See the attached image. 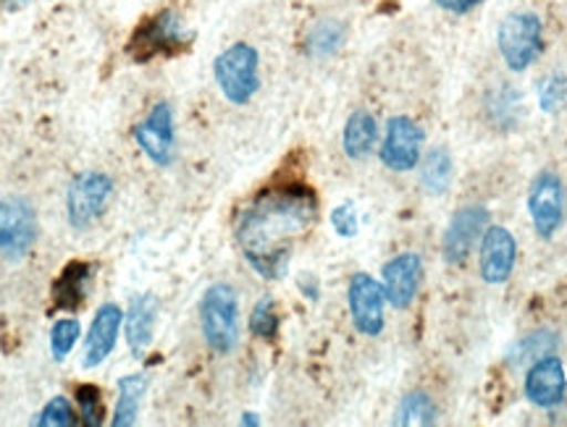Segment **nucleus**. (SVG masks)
Listing matches in <instances>:
<instances>
[{
	"instance_id": "obj_8",
	"label": "nucleus",
	"mask_w": 567,
	"mask_h": 427,
	"mask_svg": "<svg viewBox=\"0 0 567 427\" xmlns=\"http://www.w3.org/2000/svg\"><path fill=\"white\" fill-rule=\"evenodd\" d=\"M528 212L542 239H551L565 220V184L555 170H542L528 191Z\"/></svg>"
},
{
	"instance_id": "obj_21",
	"label": "nucleus",
	"mask_w": 567,
	"mask_h": 427,
	"mask_svg": "<svg viewBox=\"0 0 567 427\" xmlns=\"http://www.w3.org/2000/svg\"><path fill=\"white\" fill-rule=\"evenodd\" d=\"M421 184L429 195H444L452 184V158L444 147H431L421 166Z\"/></svg>"
},
{
	"instance_id": "obj_15",
	"label": "nucleus",
	"mask_w": 567,
	"mask_h": 427,
	"mask_svg": "<svg viewBox=\"0 0 567 427\" xmlns=\"http://www.w3.org/2000/svg\"><path fill=\"white\" fill-rule=\"evenodd\" d=\"M526 396L542 409H555L567 396L565 367L557 357H538L526 375Z\"/></svg>"
},
{
	"instance_id": "obj_10",
	"label": "nucleus",
	"mask_w": 567,
	"mask_h": 427,
	"mask_svg": "<svg viewBox=\"0 0 567 427\" xmlns=\"http://www.w3.org/2000/svg\"><path fill=\"white\" fill-rule=\"evenodd\" d=\"M347 302H350L354 329L363 333V336H379L384 331L386 294L384 287L373 275L354 273L350 281V291H347Z\"/></svg>"
},
{
	"instance_id": "obj_22",
	"label": "nucleus",
	"mask_w": 567,
	"mask_h": 427,
	"mask_svg": "<svg viewBox=\"0 0 567 427\" xmlns=\"http://www.w3.org/2000/svg\"><path fill=\"white\" fill-rule=\"evenodd\" d=\"M344 42V24L337 19H321L308 34V53L316 59H329Z\"/></svg>"
},
{
	"instance_id": "obj_17",
	"label": "nucleus",
	"mask_w": 567,
	"mask_h": 427,
	"mask_svg": "<svg viewBox=\"0 0 567 427\" xmlns=\"http://www.w3.org/2000/svg\"><path fill=\"white\" fill-rule=\"evenodd\" d=\"M161 304L153 294H140L130 302V310L124 315V329H126V344H130L134 357H145L147 346H151L155 323H158Z\"/></svg>"
},
{
	"instance_id": "obj_7",
	"label": "nucleus",
	"mask_w": 567,
	"mask_h": 427,
	"mask_svg": "<svg viewBox=\"0 0 567 427\" xmlns=\"http://www.w3.org/2000/svg\"><path fill=\"white\" fill-rule=\"evenodd\" d=\"M111 195V176L101 174V170H82L80 176H74V181L69 184L66 191L69 223L74 226V229H87L92 220L105 210Z\"/></svg>"
},
{
	"instance_id": "obj_1",
	"label": "nucleus",
	"mask_w": 567,
	"mask_h": 427,
	"mask_svg": "<svg viewBox=\"0 0 567 427\" xmlns=\"http://www.w3.org/2000/svg\"><path fill=\"white\" fill-rule=\"evenodd\" d=\"M318 197L305 184H287L260 191L243 210L237 244L260 279L279 281L292 260L295 241L313 229Z\"/></svg>"
},
{
	"instance_id": "obj_9",
	"label": "nucleus",
	"mask_w": 567,
	"mask_h": 427,
	"mask_svg": "<svg viewBox=\"0 0 567 427\" xmlns=\"http://www.w3.org/2000/svg\"><path fill=\"white\" fill-rule=\"evenodd\" d=\"M134 142H137V147L155 166H172L176 155V126L172 105L163 103V100L155 103L147 118L134 126Z\"/></svg>"
},
{
	"instance_id": "obj_14",
	"label": "nucleus",
	"mask_w": 567,
	"mask_h": 427,
	"mask_svg": "<svg viewBox=\"0 0 567 427\" xmlns=\"http://www.w3.org/2000/svg\"><path fill=\"white\" fill-rule=\"evenodd\" d=\"M384 294L394 310H408L415 302L423 283V260L415 252L396 254L384 265Z\"/></svg>"
},
{
	"instance_id": "obj_19",
	"label": "nucleus",
	"mask_w": 567,
	"mask_h": 427,
	"mask_svg": "<svg viewBox=\"0 0 567 427\" xmlns=\"http://www.w3.org/2000/svg\"><path fill=\"white\" fill-rule=\"evenodd\" d=\"M379 142V124L368 111H358L347 118L344 126V153L352 160H365Z\"/></svg>"
},
{
	"instance_id": "obj_16",
	"label": "nucleus",
	"mask_w": 567,
	"mask_h": 427,
	"mask_svg": "<svg viewBox=\"0 0 567 427\" xmlns=\"http://www.w3.org/2000/svg\"><path fill=\"white\" fill-rule=\"evenodd\" d=\"M124 323V312L116 304H103L97 310L95 320H92L87 341H84V367H97L101 362L109 360V354L113 352L118 341V331H122Z\"/></svg>"
},
{
	"instance_id": "obj_30",
	"label": "nucleus",
	"mask_w": 567,
	"mask_h": 427,
	"mask_svg": "<svg viewBox=\"0 0 567 427\" xmlns=\"http://www.w3.org/2000/svg\"><path fill=\"white\" fill-rule=\"evenodd\" d=\"M481 3H484V0H436V6H442V9L450 13H457V17L471 13L473 9H478Z\"/></svg>"
},
{
	"instance_id": "obj_23",
	"label": "nucleus",
	"mask_w": 567,
	"mask_h": 427,
	"mask_svg": "<svg viewBox=\"0 0 567 427\" xmlns=\"http://www.w3.org/2000/svg\"><path fill=\"white\" fill-rule=\"evenodd\" d=\"M436 423V404L429 394L415 390L400 402L394 415V425H434Z\"/></svg>"
},
{
	"instance_id": "obj_2",
	"label": "nucleus",
	"mask_w": 567,
	"mask_h": 427,
	"mask_svg": "<svg viewBox=\"0 0 567 427\" xmlns=\"http://www.w3.org/2000/svg\"><path fill=\"white\" fill-rule=\"evenodd\" d=\"M193 45V32L187 30L179 9H161L153 17L142 19L132 32L126 53L134 63H153L158 59H174Z\"/></svg>"
},
{
	"instance_id": "obj_12",
	"label": "nucleus",
	"mask_w": 567,
	"mask_h": 427,
	"mask_svg": "<svg viewBox=\"0 0 567 427\" xmlns=\"http://www.w3.org/2000/svg\"><path fill=\"white\" fill-rule=\"evenodd\" d=\"M425 134L413 118H389L384 142H381V163L389 170H413L421 163Z\"/></svg>"
},
{
	"instance_id": "obj_28",
	"label": "nucleus",
	"mask_w": 567,
	"mask_h": 427,
	"mask_svg": "<svg viewBox=\"0 0 567 427\" xmlns=\"http://www.w3.org/2000/svg\"><path fill=\"white\" fill-rule=\"evenodd\" d=\"M76 423H80V417H76V412L71 409L69 398L63 396L51 398V402L45 404V409L38 415V419H34V425L40 427H71Z\"/></svg>"
},
{
	"instance_id": "obj_25",
	"label": "nucleus",
	"mask_w": 567,
	"mask_h": 427,
	"mask_svg": "<svg viewBox=\"0 0 567 427\" xmlns=\"http://www.w3.org/2000/svg\"><path fill=\"white\" fill-rule=\"evenodd\" d=\"M76 404H80V423L87 427H97L103 423V394L92 383L76 386Z\"/></svg>"
},
{
	"instance_id": "obj_13",
	"label": "nucleus",
	"mask_w": 567,
	"mask_h": 427,
	"mask_svg": "<svg viewBox=\"0 0 567 427\" xmlns=\"http://www.w3.org/2000/svg\"><path fill=\"white\" fill-rule=\"evenodd\" d=\"M517 262V241L505 226H488L481 237V279L488 287H502L509 281Z\"/></svg>"
},
{
	"instance_id": "obj_26",
	"label": "nucleus",
	"mask_w": 567,
	"mask_h": 427,
	"mask_svg": "<svg viewBox=\"0 0 567 427\" xmlns=\"http://www.w3.org/2000/svg\"><path fill=\"white\" fill-rule=\"evenodd\" d=\"M80 333H82V325L80 320L74 317H63L59 323L53 325L51 331V352L53 357L63 362L71 354V348H74L76 341H80Z\"/></svg>"
},
{
	"instance_id": "obj_18",
	"label": "nucleus",
	"mask_w": 567,
	"mask_h": 427,
	"mask_svg": "<svg viewBox=\"0 0 567 427\" xmlns=\"http://www.w3.org/2000/svg\"><path fill=\"white\" fill-rule=\"evenodd\" d=\"M92 281L90 262H69L53 283V308L63 312H76L84 304Z\"/></svg>"
},
{
	"instance_id": "obj_11",
	"label": "nucleus",
	"mask_w": 567,
	"mask_h": 427,
	"mask_svg": "<svg viewBox=\"0 0 567 427\" xmlns=\"http://www.w3.org/2000/svg\"><path fill=\"white\" fill-rule=\"evenodd\" d=\"M486 229L488 210L484 205H467V208H460L444 231L442 254L446 265H463V262L471 258L473 247H476V241L484 237Z\"/></svg>"
},
{
	"instance_id": "obj_5",
	"label": "nucleus",
	"mask_w": 567,
	"mask_h": 427,
	"mask_svg": "<svg viewBox=\"0 0 567 427\" xmlns=\"http://www.w3.org/2000/svg\"><path fill=\"white\" fill-rule=\"evenodd\" d=\"M496 48L509 71H526L544 53V24L536 13L517 11L502 21L496 30Z\"/></svg>"
},
{
	"instance_id": "obj_6",
	"label": "nucleus",
	"mask_w": 567,
	"mask_h": 427,
	"mask_svg": "<svg viewBox=\"0 0 567 427\" xmlns=\"http://www.w3.org/2000/svg\"><path fill=\"white\" fill-rule=\"evenodd\" d=\"M34 241H38V216L30 199H0V258L9 262L24 260Z\"/></svg>"
},
{
	"instance_id": "obj_31",
	"label": "nucleus",
	"mask_w": 567,
	"mask_h": 427,
	"mask_svg": "<svg viewBox=\"0 0 567 427\" xmlns=\"http://www.w3.org/2000/svg\"><path fill=\"white\" fill-rule=\"evenodd\" d=\"M6 6V11H21L32 3V0H0Z\"/></svg>"
},
{
	"instance_id": "obj_29",
	"label": "nucleus",
	"mask_w": 567,
	"mask_h": 427,
	"mask_svg": "<svg viewBox=\"0 0 567 427\" xmlns=\"http://www.w3.org/2000/svg\"><path fill=\"white\" fill-rule=\"evenodd\" d=\"M331 226H334L339 237H354L358 233V212H354L352 205H339L331 212Z\"/></svg>"
},
{
	"instance_id": "obj_24",
	"label": "nucleus",
	"mask_w": 567,
	"mask_h": 427,
	"mask_svg": "<svg viewBox=\"0 0 567 427\" xmlns=\"http://www.w3.org/2000/svg\"><path fill=\"white\" fill-rule=\"evenodd\" d=\"M250 331L252 336L274 341L276 333H279V315H276V302L274 296H264L258 304H255L250 315Z\"/></svg>"
},
{
	"instance_id": "obj_27",
	"label": "nucleus",
	"mask_w": 567,
	"mask_h": 427,
	"mask_svg": "<svg viewBox=\"0 0 567 427\" xmlns=\"http://www.w3.org/2000/svg\"><path fill=\"white\" fill-rule=\"evenodd\" d=\"M538 103H542V111L557 113L567 103V74L557 71V74H549L547 80L538 84Z\"/></svg>"
},
{
	"instance_id": "obj_3",
	"label": "nucleus",
	"mask_w": 567,
	"mask_h": 427,
	"mask_svg": "<svg viewBox=\"0 0 567 427\" xmlns=\"http://www.w3.org/2000/svg\"><path fill=\"white\" fill-rule=\"evenodd\" d=\"M200 325L205 344L216 354H231L239 344V299L226 283H213L203 294Z\"/></svg>"
},
{
	"instance_id": "obj_4",
	"label": "nucleus",
	"mask_w": 567,
	"mask_h": 427,
	"mask_svg": "<svg viewBox=\"0 0 567 427\" xmlns=\"http://www.w3.org/2000/svg\"><path fill=\"white\" fill-rule=\"evenodd\" d=\"M218 90L234 105H247L260 90V55L247 42H234L213 63Z\"/></svg>"
},
{
	"instance_id": "obj_20",
	"label": "nucleus",
	"mask_w": 567,
	"mask_h": 427,
	"mask_svg": "<svg viewBox=\"0 0 567 427\" xmlns=\"http://www.w3.org/2000/svg\"><path fill=\"white\" fill-rule=\"evenodd\" d=\"M145 394H147V375L134 373L118 381V402H116V415H113V425L130 427L137 423Z\"/></svg>"
}]
</instances>
